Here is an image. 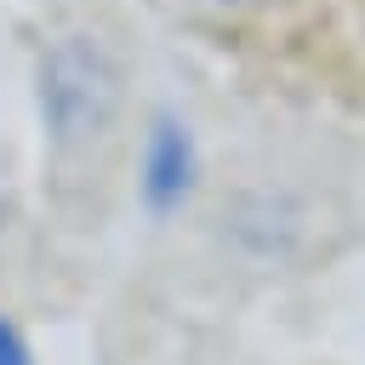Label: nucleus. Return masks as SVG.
<instances>
[{
  "mask_svg": "<svg viewBox=\"0 0 365 365\" xmlns=\"http://www.w3.org/2000/svg\"><path fill=\"white\" fill-rule=\"evenodd\" d=\"M188 188H194V137H188V125L154 120V131L143 143V200L154 211H171Z\"/></svg>",
  "mask_w": 365,
  "mask_h": 365,
  "instance_id": "2",
  "label": "nucleus"
},
{
  "mask_svg": "<svg viewBox=\"0 0 365 365\" xmlns=\"http://www.w3.org/2000/svg\"><path fill=\"white\" fill-rule=\"evenodd\" d=\"M0 365H29V348H23V336L0 319Z\"/></svg>",
  "mask_w": 365,
  "mask_h": 365,
  "instance_id": "3",
  "label": "nucleus"
},
{
  "mask_svg": "<svg viewBox=\"0 0 365 365\" xmlns=\"http://www.w3.org/2000/svg\"><path fill=\"white\" fill-rule=\"evenodd\" d=\"M205 6H262V0H205Z\"/></svg>",
  "mask_w": 365,
  "mask_h": 365,
  "instance_id": "4",
  "label": "nucleus"
},
{
  "mask_svg": "<svg viewBox=\"0 0 365 365\" xmlns=\"http://www.w3.org/2000/svg\"><path fill=\"white\" fill-rule=\"evenodd\" d=\"M46 108H51V120H57L63 137H74L86 120H91V125L103 120V108H108V80H103L97 51L63 46V51L51 57V68H46Z\"/></svg>",
  "mask_w": 365,
  "mask_h": 365,
  "instance_id": "1",
  "label": "nucleus"
}]
</instances>
